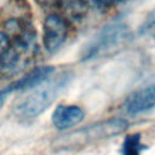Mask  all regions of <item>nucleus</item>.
Returning a JSON list of instances; mask_svg holds the SVG:
<instances>
[{
  "label": "nucleus",
  "mask_w": 155,
  "mask_h": 155,
  "mask_svg": "<svg viewBox=\"0 0 155 155\" xmlns=\"http://www.w3.org/2000/svg\"><path fill=\"white\" fill-rule=\"evenodd\" d=\"M71 78L73 73L70 70H63L58 74H52L40 85L23 91L22 97L13 103L12 113L19 119H35L40 116L64 91Z\"/></svg>",
  "instance_id": "obj_1"
},
{
  "label": "nucleus",
  "mask_w": 155,
  "mask_h": 155,
  "mask_svg": "<svg viewBox=\"0 0 155 155\" xmlns=\"http://www.w3.org/2000/svg\"><path fill=\"white\" fill-rule=\"evenodd\" d=\"M127 127L128 122L125 119L104 120L63 134L53 142V147H56L59 150L78 149L81 147H86L91 143L124 133L127 130Z\"/></svg>",
  "instance_id": "obj_2"
},
{
  "label": "nucleus",
  "mask_w": 155,
  "mask_h": 155,
  "mask_svg": "<svg viewBox=\"0 0 155 155\" xmlns=\"http://www.w3.org/2000/svg\"><path fill=\"white\" fill-rule=\"evenodd\" d=\"M132 39L128 25L124 23H114L102 28L91 40L82 47L80 59L88 62L114 54L122 50Z\"/></svg>",
  "instance_id": "obj_3"
},
{
  "label": "nucleus",
  "mask_w": 155,
  "mask_h": 155,
  "mask_svg": "<svg viewBox=\"0 0 155 155\" xmlns=\"http://www.w3.org/2000/svg\"><path fill=\"white\" fill-rule=\"evenodd\" d=\"M36 38L31 30L18 35L8 48L0 54V79H11L22 73L36 56Z\"/></svg>",
  "instance_id": "obj_4"
},
{
  "label": "nucleus",
  "mask_w": 155,
  "mask_h": 155,
  "mask_svg": "<svg viewBox=\"0 0 155 155\" xmlns=\"http://www.w3.org/2000/svg\"><path fill=\"white\" fill-rule=\"evenodd\" d=\"M68 23L57 15L50 13L46 16L42 24V45L48 53L57 52L68 38Z\"/></svg>",
  "instance_id": "obj_5"
},
{
  "label": "nucleus",
  "mask_w": 155,
  "mask_h": 155,
  "mask_svg": "<svg viewBox=\"0 0 155 155\" xmlns=\"http://www.w3.org/2000/svg\"><path fill=\"white\" fill-rule=\"evenodd\" d=\"M155 108V82L133 91L125 101L124 109L130 115H138Z\"/></svg>",
  "instance_id": "obj_6"
},
{
  "label": "nucleus",
  "mask_w": 155,
  "mask_h": 155,
  "mask_svg": "<svg viewBox=\"0 0 155 155\" xmlns=\"http://www.w3.org/2000/svg\"><path fill=\"white\" fill-rule=\"evenodd\" d=\"M85 119V111L76 104H59L54 108L51 120L53 126L59 131L73 128L82 122Z\"/></svg>",
  "instance_id": "obj_7"
},
{
  "label": "nucleus",
  "mask_w": 155,
  "mask_h": 155,
  "mask_svg": "<svg viewBox=\"0 0 155 155\" xmlns=\"http://www.w3.org/2000/svg\"><path fill=\"white\" fill-rule=\"evenodd\" d=\"M52 74H54V68L51 67V65L36 67V68H33V69L28 70L24 75H22L17 80H15L12 84H10L4 90L7 93H12V92H16V91L23 92V91H27L31 87H35V86L40 85L41 82L47 80Z\"/></svg>",
  "instance_id": "obj_8"
},
{
  "label": "nucleus",
  "mask_w": 155,
  "mask_h": 155,
  "mask_svg": "<svg viewBox=\"0 0 155 155\" xmlns=\"http://www.w3.org/2000/svg\"><path fill=\"white\" fill-rule=\"evenodd\" d=\"M144 149H147L145 144L142 143V137L139 133L127 134L122 142V154L125 155H138Z\"/></svg>",
  "instance_id": "obj_9"
},
{
  "label": "nucleus",
  "mask_w": 155,
  "mask_h": 155,
  "mask_svg": "<svg viewBox=\"0 0 155 155\" xmlns=\"http://www.w3.org/2000/svg\"><path fill=\"white\" fill-rule=\"evenodd\" d=\"M155 31V7L149 12V15L145 17L142 27H140V33H153Z\"/></svg>",
  "instance_id": "obj_10"
},
{
  "label": "nucleus",
  "mask_w": 155,
  "mask_h": 155,
  "mask_svg": "<svg viewBox=\"0 0 155 155\" xmlns=\"http://www.w3.org/2000/svg\"><path fill=\"white\" fill-rule=\"evenodd\" d=\"M86 1L97 8H109L111 6H115V5L127 1V0H86Z\"/></svg>",
  "instance_id": "obj_11"
},
{
  "label": "nucleus",
  "mask_w": 155,
  "mask_h": 155,
  "mask_svg": "<svg viewBox=\"0 0 155 155\" xmlns=\"http://www.w3.org/2000/svg\"><path fill=\"white\" fill-rule=\"evenodd\" d=\"M10 45H11L10 36H8L6 33L0 31V54H2V53L8 48Z\"/></svg>",
  "instance_id": "obj_12"
},
{
  "label": "nucleus",
  "mask_w": 155,
  "mask_h": 155,
  "mask_svg": "<svg viewBox=\"0 0 155 155\" xmlns=\"http://www.w3.org/2000/svg\"><path fill=\"white\" fill-rule=\"evenodd\" d=\"M7 94H8V93H7L5 90H1V91H0V109H1V107L4 105V103H5V101H6Z\"/></svg>",
  "instance_id": "obj_13"
}]
</instances>
